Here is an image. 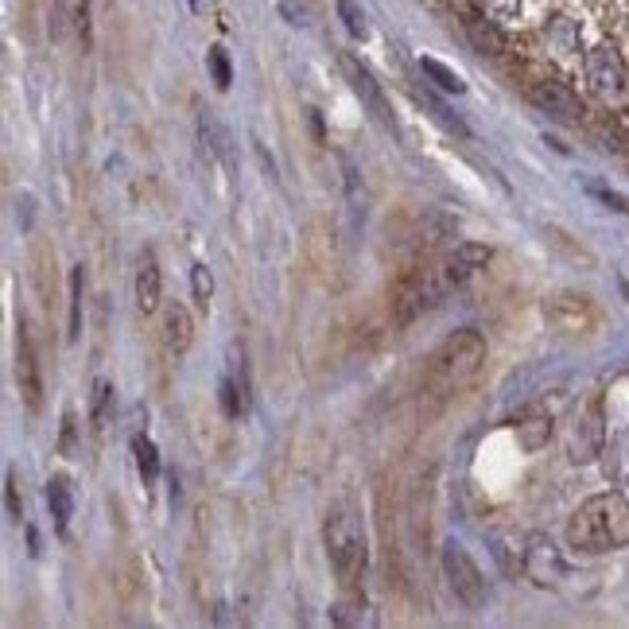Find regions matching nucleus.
Listing matches in <instances>:
<instances>
[{"mask_svg":"<svg viewBox=\"0 0 629 629\" xmlns=\"http://www.w3.org/2000/svg\"><path fill=\"white\" fill-rule=\"evenodd\" d=\"M568 544L580 552H614L629 544V502L610 490L595 494L571 513L568 520Z\"/></svg>","mask_w":629,"mask_h":629,"instance_id":"f257e3e1","label":"nucleus"},{"mask_svg":"<svg viewBox=\"0 0 629 629\" xmlns=\"http://www.w3.org/2000/svg\"><path fill=\"white\" fill-rule=\"evenodd\" d=\"M482 358H486V342H482L474 330H454V335L431 353L424 381H428L431 393H454V389H462L479 373Z\"/></svg>","mask_w":629,"mask_h":629,"instance_id":"f03ea898","label":"nucleus"},{"mask_svg":"<svg viewBox=\"0 0 629 629\" xmlns=\"http://www.w3.org/2000/svg\"><path fill=\"white\" fill-rule=\"evenodd\" d=\"M323 540H327V555H330V568H335L338 583L342 591H353L361 580V571H366V529H361L358 513L350 509H338L327 517V529H323Z\"/></svg>","mask_w":629,"mask_h":629,"instance_id":"7ed1b4c3","label":"nucleus"},{"mask_svg":"<svg viewBox=\"0 0 629 629\" xmlns=\"http://www.w3.org/2000/svg\"><path fill=\"white\" fill-rule=\"evenodd\" d=\"M583 78H587V90L603 101H614L626 93V82H629V70H626V59H621V50L610 47V43H598L583 55Z\"/></svg>","mask_w":629,"mask_h":629,"instance_id":"20e7f679","label":"nucleus"},{"mask_svg":"<svg viewBox=\"0 0 629 629\" xmlns=\"http://www.w3.org/2000/svg\"><path fill=\"white\" fill-rule=\"evenodd\" d=\"M451 292L447 280L439 277V269H419L404 280V288L396 292V319L401 323H416L419 315H428L443 303V295Z\"/></svg>","mask_w":629,"mask_h":629,"instance_id":"39448f33","label":"nucleus"},{"mask_svg":"<svg viewBox=\"0 0 629 629\" xmlns=\"http://www.w3.org/2000/svg\"><path fill=\"white\" fill-rule=\"evenodd\" d=\"M443 575H447V583H451L454 598H459L462 606L479 610V606L486 603V580H482L479 563L470 560L467 548L454 544V540L443 548Z\"/></svg>","mask_w":629,"mask_h":629,"instance_id":"423d86ee","label":"nucleus"},{"mask_svg":"<svg viewBox=\"0 0 629 629\" xmlns=\"http://www.w3.org/2000/svg\"><path fill=\"white\" fill-rule=\"evenodd\" d=\"M529 98H532V105H537L540 113H548V117H555V121H568V125H575V121L583 117L580 93L571 90V86H563V82H552V78H544V82H532Z\"/></svg>","mask_w":629,"mask_h":629,"instance_id":"0eeeda50","label":"nucleus"},{"mask_svg":"<svg viewBox=\"0 0 629 629\" xmlns=\"http://www.w3.org/2000/svg\"><path fill=\"white\" fill-rule=\"evenodd\" d=\"M490 245H479V242H459L451 252L443 257V265H439V277L447 280V288H462L470 277L479 269H486L490 265Z\"/></svg>","mask_w":629,"mask_h":629,"instance_id":"6e6552de","label":"nucleus"},{"mask_svg":"<svg viewBox=\"0 0 629 629\" xmlns=\"http://www.w3.org/2000/svg\"><path fill=\"white\" fill-rule=\"evenodd\" d=\"M603 416H598V404H591L587 412H580V419L571 424V439H568V454L571 462H595L603 454Z\"/></svg>","mask_w":629,"mask_h":629,"instance_id":"1a4fd4ad","label":"nucleus"},{"mask_svg":"<svg viewBox=\"0 0 629 629\" xmlns=\"http://www.w3.org/2000/svg\"><path fill=\"white\" fill-rule=\"evenodd\" d=\"M525 560H520V568H525V575H529L532 583H540V587H548V583H555L563 575V563H560V552H555V544L548 537H540V532H532L529 540H525Z\"/></svg>","mask_w":629,"mask_h":629,"instance_id":"9d476101","label":"nucleus"},{"mask_svg":"<svg viewBox=\"0 0 629 629\" xmlns=\"http://www.w3.org/2000/svg\"><path fill=\"white\" fill-rule=\"evenodd\" d=\"M16 381H20V393H24L27 408H40V393H43V381H40V361H35V346L32 335H27V323H16Z\"/></svg>","mask_w":629,"mask_h":629,"instance_id":"9b49d317","label":"nucleus"},{"mask_svg":"<svg viewBox=\"0 0 629 629\" xmlns=\"http://www.w3.org/2000/svg\"><path fill=\"white\" fill-rule=\"evenodd\" d=\"M199 136H202V144H206V151L214 156V160L222 164V168H229L234 171V164H237V156H234V136H229V128L222 125L214 113H202L199 117Z\"/></svg>","mask_w":629,"mask_h":629,"instance_id":"f8f14e48","label":"nucleus"},{"mask_svg":"<svg viewBox=\"0 0 629 629\" xmlns=\"http://www.w3.org/2000/svg\"><path fill=\"white\" fill-rule=\"evenodd\" d=\"M346 70H350V82H353V90H358V98L366 101V110H370L381 125H393V110H389L385 93H381V86L373 82L370 70L358 67V63H346Z\"/></svg>","mask_w":629,"mask_h":629,"instance_id":"ddd939ff","label":"nucleus"},{"mask_svg":"<svg viewBox=\"0 0 629 629\" xmlns=\"http://www.w3.org/2000/svg\"><path fill=\"white\" fill-rule=\"evenodd\" d=\"M160 292H164L160 265H156V257H151V252H144L141 269H136V307H141L144 315H151V311L160 307Z\"/></svg>","mask_w":629,"mask_h":629,"instance_id":"4468645a","label":"nucleus"},{"mask_svg":"<svg viewBox=\"0 0 629 629\" xmlns=\"http://www.w3.org/2000/svg\"><path fill=\"white\" fill-rule=\"evenodd\" d=\"M462 27H467L470 43H474L482 55H494V59H497V55L505 50V35L497 32V20H490L486 12H482V16L467 12V16H462Z\"/></svg>","mask_w":629,"mask_h":629,"instance_id":"2eb2a0df","label":"nucleus"},{"mask_svg":"<svg viewBox=\"0 0 629 629\" xmlns=\"http://www.w3.org/2000/svg\"><path fill=\"white\" fill-rule=\"evenodd\" d=\"M191 338H194L191 315H187V307L171 303V307L164 311V342H168L171 353H187L191 350Z\"/></svg>","mask_w":629,"mask_h":629,"instance_id":"dca6fc26","label":"nucleus"},{"mask_svg":"<svg viewBox=\"0 0 629 629\" xmlns=\"http://www.w3.org/2000/svg\"><path fill=\"white\" fill-rule=\"evenodd\" d=\"M47 509L50 517H55V529L67 532L70 517H75V494H70V482L63 479V474H55V479L47 482Z\"/></svg>","mask_w":629,"mask_h":629,"instance_id":"f3484780","label":"nucleus"},{"mask_svg":"<svg viewBox=\"0 0 629 629\" xmlns=\"http://www.w3.org/2000/svg\"><path fill=\"white\" fill-rule=\"evenodd\" d=\"M133 454H136V470H141L144 486H156V479H160V451H156V443H151L148 436H136Z\"/></svg>","mask_w":629,"mask_h":629,"instance_id":"a211bd4d","label":"nucleus"},{"mask_svg":"<svg viewBox=\"0 0 629 629\" xmlns=\"http://www.w3.org/2000/svg\"><path fill=\"white\" fill-rule=\"evenodd\" d=\"M548 43H552L555 50L575 55V50H580V24L571 16H555L552 24H548Z\"/></svg>","mask_w":629,"mask_h":629,"instance_id":"6ab92c4d","label":"nucleus"},{"mask_svg":"<svg viewBox=\"0 0 629 629\" xmlns=\"http://www.w3.org/2000/svg\"><path fill=\"white\" fill-rule=\"evenodd\" d=\"M82 335V265L70 272V303H67V342Z\"/></svg>","mask_w":629,"mask_h":629,"instance_id":"aec40b11","label":"nucleus"},{"mask_svg":"<svg viewBox=\"0 0 629 629\" xmlns=\"http://www.w3.org/2000/svg\"><path fill=\"white\" fill-rule=\"evenodd\" d=\"M419 70H424V75H428L443 93H462V90H467V82H462L451 67H443L439 59H431V55H424V59H419Z\"/></svg>","mask_w":629,"mask_h":629,"instance_id":"412c9836","label":"nucleus"},{"mask_svg":"<svg viewBox=\"0 0 629 629\" xmlns=\"http://www.w3.org/2000/svg\"><path fill=\"white\" fill-rule=\"evenodd\" d=\"M338 16H342L346 32L353 35V40H366L370 35V24H366V12L353 4V0H338Z\"/></svg>","mask_w":629,"mask_h":629,"instance_id":"4be33fe9","label":"nucleus"},{"mask_svg":"<svg viewBox=\"0 0 629 629\" xmlns=\"http://www.w3.org/2000/svg\"><path fill=\"white\" fill-rule=\"evenodd\" d=\"M490 20L497 24H509V20H520V0H474Z\"/></svg>","mask_w":629,"mask_h":629,"instance_id":"5701e85b","label":"nucleus"},{"mask_svg":"<svg viewBox=\"0 0 629 629\" xmlns=\"http://www.w3.org/2000/svg\"><path fill=\"white\" fill-rule=\"evenodd\" d=\"M206 63H210V75H214V86H218V90H229V82H234V70H229V55H226V50L210 47Z\"/></svg>","mask_w":629,"mask_h":629,"instance_id":"b1692460","label":"nucleus"},{"mask_svg":"<svg viewBox=\"0 0 629 629\" xmlns=\"http://www.w3.org/2000/svg\"><path fill=\"white\" fill-rule=\"evenodd\" d=\"M548 431H552L548 419H529V424H520V443H525V451H540V447L548 443Z\"/></svg>","mask_w":629,"mask_h":629,"instance_id":"393cba45","label":"nucleus"},{"mask_svg":"<svg viewBox=\"0 0 629 629\" xmlns=\"http://www.w3.org/2000/svg\"><path fill=\"white\" fill-rule=\"evenodd\" d=\"M361 610H366V603H361L358 595H346L342 603H338L335 610H330V621H335V626H358Z\"/></svg>","mask_w":629,"mask_h":629,"instance_id":"a878e982","label":"nucleus"},{"mask_svg":"<svg viewBox=\"0 0 629 629\" xmlns=\"http://www.w3.org/2000/svg\"><path fill=\"white\" fill-rule=\"evenodd\" d=\"M110 404H113V385L110 381H93V419H98V424H105Z\"/></svg>","mask_w":629,"mask_h":629,"instance_id":"bb28decb","label":"nucleus"},{"mask_svg":"<svg viewBox=\"0 0 629 629\" xmlns=\"http://www.w3.org/2000/svg\"><path fill=\"white\" fill-rule=\"evenodd\" d=\"M191 288H194V300H199L202 307H206L210 292H214V277H210L206 265H194V269H191Z\"/></svg>","mask_w":629,"mask_h":629,"instance_id":"cd10ccee","label":"nucleus"},{"mask_svg":"<svg viewBox=\"0 0 629 629\" xmlns=\"http://www.w3.org/2000/svg\"><path fill=\"white\" fill-rule=\"evenodd\" d=\"M63 454H75V412H63V439H59Z\"/></svg>","mask_w":629,"mask_h":629,"instance_id":"c85d7f7f","label":"nucleus"},{"mask_svg":"<svg viewBox=\"0 0 629 629\" xmlns=\"http://www.w3.org/2000/svg\"><path fill=\"white\" fill-rule=\"evenodd\" d=\"M4 502H9V517L20 520L24 505H20V494H16V474H9V479H4Z\"/></svg>","mask_w":629,"mask_h":629,"instance_id":"c756f323","label":"nucleus"},{"mask_svg":"<svg viewBox=\"0 0 629 629\" xmlns=\"http://www.w3.org/2000/svg\"><path fill=\"white\" fill-rule=\"evenodd\" d=\"M187 4H191V12H199V0H187Z\"/></svg>","mask_w":629,"mask_h":629,"instance_id":"7c9ffc66","label":"nucleus"}]
</instances>
